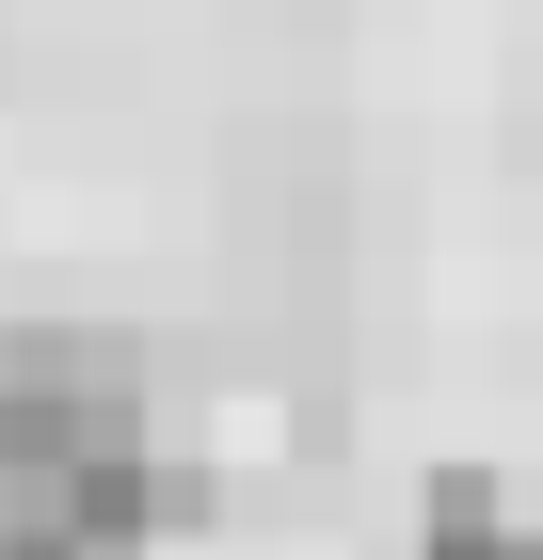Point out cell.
I'll return each instance as SVG.
<instances>
[{
    "label": "cell",
    "instance_id": "6da1fadb",
    "mask_svg": "<svg viewBox=\"0 0 543 560\" xmlns=\"http://www.w3.org/2000/svg\"><path fill=\"white\" fill-rule=\"evenodd\" d=\"M144 417H161V400H144V337H113V320H16V337H0V432H16L0 480L161 448Z\"/></svg>",
    "mask_w": 543,
    "mask_h": 560
},
{
    "label": "cell",
    "instance_id": "7a4b0ae2",
    "mask_svg": "<svg viewBox=\"0 0 543 560\" xmlns=\"http://www.w3.org/2000/svg\"><path fill=\"white\" fill-rule=\"evenodd\" d=\"M416 560H543V528L511 513L496 465H432V497H416Z\"/></svg>",
    "mask_w": 543,
    "mask_h": 560
}]
</instances>
